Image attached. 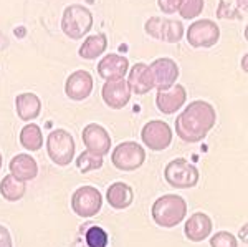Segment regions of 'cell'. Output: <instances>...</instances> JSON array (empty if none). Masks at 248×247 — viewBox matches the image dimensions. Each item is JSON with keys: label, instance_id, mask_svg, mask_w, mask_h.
I'll use <instances>...</instances> for the list:
<instances>
[{"label": "cell", "instance_id": "obj_6", "mask_svg": "<svg viewBox=\"0 0 248 247\" xmlns=\"http://www.w3.org/2000/svg\"><path fill=\"white\" fill-rule=\"evenodd\" d=\"M144 161H146V151L136 141H124L116 146L111 153V163L114 165V168L124 173L139 169Z\"/></svg>", "mask_w": 248, "mask_h": 247}, {"label": "cell", "instance_id": "obj_10", "mask_svg": "<svg viewBox=\"0 0 248 247\" xmlns=\"http://www.w3.org/2000/svg\"><path fill=\"white\" fill-rule=\"evenodd\" d=\"M172 128L162 119L147 121L141 130V139L146 148L151 151H164L172 145Z\"/></svg>", "mask_w": 248, "mask_h": 247}, {"label": "cell", "instance_id": "obj_9", "mask_svg": "<svg viewBox=\"0 0 248 247\" xmlns=\"http://www.w3.org/2000/svg\"><path fill=\"white\" fill-rule=\"evenodd\" d=\"M103 196L94 186H81L71 196V209L79 217H93L101 211Z\"/></svg>", "mask_w": 248, "mask_h": 247}, {"label": "cell", "instance_id": "obj_19", "mask_svg": "<svg viewBox=\"0 0 248 247\" xmlns=\"http://www.w3.org/2000/svg\"><path fill=\"white\" fill-rule=\"evenodd\" d=\"M212 232V219L205 213H195L186 221L184 234L190 242H202Z\"/></svg>", "mask_w": 248, "mask_h": 247}, {"label": "cell", "instance_id": "obj_12", "mask_svg": "<svg viewBox=\"0 0 248 247\" xmlns=\"http://www.w3.org/2000/svg\"><path fill=\"white\" fill-rule=\"evenodd\" d=\"M93 77L86 70H77L66 78L65 93L73 101H85L93 93Z\"/></svg>", "mask_w": 248, "mask_h": 247}, {"label": "cell", "instance_id": "obj_22", "mask_svg": "<svg viewBox=\"0 0 248 247\" xmlns=\"http://www.w3.org/2000/svg\"><path fill=\"white\" fill-rule=\"evenodd\" d=\"M106 49H108V37L105 32H99V33L90 35V37L85 38L83 45L78 50V55L83 60H96L105 55Z\"/></svg>", "mask_w": 248, "mask_h": 247}, {"label": "cell", "instance_id": "obj_30", "mask_svg": "<svg viewBox=\"0 0 248 247\" xmlns=\"http://www.w3.org/2000/svg\"><path fill=\"white\" fill-rule=\"evenodd\" d=\"M0 247H14V241L5 226L0 224Z\"/></svg>", "mask_w": 248, "mask_h": 247}, {"label": "cell", "instance_id": "obj_1", "mask_svg": "<svg viewBox=\"0 0 248 247\" xmlns=\"http://www.w3.org/2000/svg\"><path fill=\"white\" fill-rule=\"evenodd\" d=\"M217 111L209 101L195 99L175 118V133L184 143H201L214 130Z\"/></svg>", "mask_w": 248, "mask_h": 247}, {"label": "cell", "instance_id": "obj_24", "mask_svg": "<svg viewBox=\"0 0 248 247\" xmlns=\"http://www.w3.org/2000/svg\"><path fill=\"white\" fill-rule=\"evenodd\" d=\"M20 145L27 151H40L43 148V133L38 125H25L20 131Z\"/></svg>", "mask_w": 248, "mask_h": 247}, {"label": "cell", "instance_id": "obj_7", "mask_svg": "<svg viewBox=\"0 0 248 247\" xmlns=\"http://www.w3.org/2000/svg\"><path fill=\"white\" fill-rule=\"evenodd\" d=\"M187 43L192 49H212L220 40V29L218 25L210 18L195 20L190 23L186 32Z\"/></svg>", "mask_w": 248, "mask_h": 247}, {"label": "cell", "instance_id": "obj_8", "mask_svg": "<svg viewBox=\"0 0 248 247\" xmlns=\"http://www.w3.org/2000/svg\"><path fill=\"white\" fill-rule=\"evenodd\" d=\"M144 32L154 40L166 43H179L186 33L181 20H170L161 17H151L144 23Z\"/></svg>", "mask_w": 248, "mask_h": 247}, {"label": "cell", "instance_id": "obj_11", "mask_svg": "<svg viewBox=\"0 0 248 247\" xmlns=\"http://www.w3.org/2000/svg\"><path fill=\"white\" fill-rule=\"evenodd\" d=\"M83 145L88 151L105 158L111 151V136L105 126L98 123H90L83 128L81 133Z\"/></svg>", "mask_w": 248, "mask_h": 247}, {"label": "cell", "instance_id": "obj_17", "mask_svg": "<svg viewBox=\"0 0 248 247\" xmlns=\"http://www.w3.org/2000/svg\"><path fill=\"white\" fill-rule=\"evenodd\" d=\"M127 85H129L131 93L134 95H146L153 88H155L154 75L149 65L136 63L133 68L127 71Z\"/></svg>", "mask_w": 248, "mask_h": 247}, {"label": "cell", "instance_id": "obj_26", "mask_svg": "<svg viewBox=\"0 0 248 247\" xmlns=\"http://www.w3.org/2000/svg\"><path fill=\"white\" fill-rule=\"evenodd\" d=\"M85 242L88 247H108L109 234L101 226H91L85 232Z\"/></svg>", "mask_w": 248, "mask_h": 247}, {"label": "cell", "instance_id": "obj_16", "mask_svg": "<svg viewBox=\"0 0 248 247\" xmlns=\"http://www.w3.org/2000/svg\"><path fill=\"white\" fill-rule=\"evenodd\" d=\"M96 71L105 82L123 80L129 71V60L119 53H108L99 60Z\"/></svg>", "mask_w": 248, "mask_h": 247}, {"label": "cell", "instance_id": "obj_3", "mask_svg": "<svg viewBox=\"0 0 248 247\" xmlns=\"http://www.w3.org/2000/svg\"><path fill=\"white\" fill-rule=\"evenodd\" d=\"M93 14L81 3H71L63 10L62 32L71 40H81L88 32L93 29Z\"/></svg>", "mask_w": 248, "mask_h": 247}, {"label": "cell", "instance_id": "obj_31", "mask_svg": "<svg viewBox=\"0 0 248 247\" xmlns=\"http://www.w3.org/2000/svg\"><path fill=\"white\" fill-rule=\"evenodd\" d=\"M2 165H3V156H2V151H0V169H2Z\"/></svg>", "mask_w": 248, "mask_h": 247}, {"label": "cell", "instance_id": "obj_14", "mask_svg": "<svg viewBox=\"0 0 248 247\" xmlns=\"http://www.w3.org/2000/svg\"><path fill=\"white\" fill-rule=\"evenodd\" d=\"M131 90L126 80H113L106 82L101 88V98L105 105L111 110H123L131 99Z\"/></svg>", "mask_w": 248, "mask_h": 247}, {"label": "cell", "instance_id": "obj_28", "mask_svg": "<svg viewBox=\"0 0 248 247\" xmlns=\"http://www.w3.org/2000/svg\"><path fill=\"white\" fill-rule=\"evenodd\" d=\"M210 247H238V241L229 231H218L210 237Z\"/></svg>", "mask_w": 248, "mask_h": 247}, {"label": "cell", "instance_id": "obj_4", "mask_svg": "<svg viewBox=\"0 0 248 247\" xmlns=\"http://www.w3.org/2000/svg\"><path fill=\"white\" fill-rule=\"evenodd\" d=\"M164 178L167 184L175 189H190L195 188L201 178L197 166L192 165L186 158H175L164 169Z\"/></svg>", "mask_w": 248, "mask_h": 247}, {"label": "cell", "instance_id": "obj_21", "mask_svg": "<svg viewBox=\"0 0 248 247\" xmlns=\"http://www.w3.org/2000/svg\"><path fill=\"white\" fill-rule=\"evenodd\" d=\"M106 199L108 204L116 211L127 209L134 202V191L129 184L126 182H113L106 191Z\"/></svg>", "mask_w": 248, "mask_h": 247}, {"label": "cell", "instance_id": "obj_13", "mask_svg": "<svg viewBox=\"0 0 248 247\" xmlns=\"http://www.w3.org/2000/svg\"><path fill=\"white\" fill-rule=\"evenodd\" d=\"M151 71L154 75V82H155V88L157 90H167L172 85H175L179 75V65L175 63V60L162 57V58H155L153 63L149 65Z\"/></svg>", "mask_w": 248, "mask_h": 247}, {"label": "cell", "instance_id": "obj_2", "mask_svg": "<svg viewBox=\"0 0 248 247\" xmlns=\"http://www.w3.org/2000/svg\"><path fill=\"white\" fill-rule=\"evenodd\" d=\"M151 214L159 228L172 229L187 217V202L179 194H164L154 201Z\"/></svg>", "mask_w": 248, "mask_h": 247}, {"label": "cell", "instance_id": "obj_5", "mask_svg": "<svg viewBox=\"0 0 248 247\" xmlns=\"http://www.w3.org/2000/svg\"><path fill=\"white\" fill-rule=\"evenodd\" d=\"M77 143L66 130H53L46 136L48 158L57 166H68L75 158Z\"/></svg>", "mask_w": 248, "mask_h": 247}, {"label": "cell", "instance_id": "obj_27", "mask_svg": "<svg viewBox=\"0 0 248 247\" xmlns=\"http://www.w3.org/2000/svg\"><path fill=\"white\" fill-rule=\"evenodd\" d=\"M203 7H205V0H182L177 12L182 18L190 20V18H197L203 12Z\"/></svg>", "mask_w": 248, "mask_h": 247}, {"label": "cell", "instance_id": "obj_23", "mask_svg": "<svg viewBox=\"0 0 248 247\" xmlns=\"http://www.w3.org/2000/svg\"><path fill=\"white\" fill-rule=\"evenodd\" d=\"M27 193V182L20 181V179L14 178L12 174L3 176L0 181V196L9 202H17L20 201Z\"/></svg>", "mask_w": 248, "mask_h": 247}, {"label": "cell", "instance_id": "obj_20", "mask_svg": "<svg viewBox=\"0 0 248 247\" xmlns=\"http://www.w3.org/2000/svg\"><path fill=\"white\" fill-rule=\"evenodd\" d=\"M15 110H17V116L25 123H30L40 116L42 111V99L35 93H20L15 98Z\"/></svg>", "mask_w": 248, "mask_h": 247}, {"label": "cell", "instance_id": "obj_25", "mask_svg": "<svg viewBox=\"0 0 248 247\" xmlns=\"http://www.w3.org/2000/svg\"><path fill=\"white\" fill-rule=\"evenodd\" d=\"M103 156H98V154L91 153V151H83L81 154L77 158V168L79 173L86 174V173H91V171H96V169H101L103 168Z\"/></svg>", "mask_w": 248, "mask_h": 247}, {"label": "cell", "instance_id": "obj_29", "mask_svg": "<svg viewBox=\"0 0 248 247\" xmlns=\"http://www.w3.org/2000/svg\"><path fill=\"white\" fill-rule=\"evenodd\" d=\"M181 3H182V0H157L159 10L166 15L175 14V12L179 10V7H181Z\"/></svg>", "mask_w": 248, "mask_h": 247}, {"label": "cell", "instance_id": "obj_18", "mask_svg": "<svg viewBox=\"0 0 248 247\" xmlns=\"http://www.w3.org/2000/svg\"><path fill=\"white\" fill-rule=\"evenodd\" d=\"M9 171L12 176L20 179V181H23V182L33 181V179L38 176L37 159L27 153H20L10 159Z\"/></svg>", "mask_w": 248, "mask_h": 247}, {"label": "cell", "instance_id": "obj_15", "mask_svg": "<svg viewBox=\"0 0 248 247\" xmlns=\"http://www.w3.org/2000/svg\"><path fill=\"white\" fill-rule=\"evenodd\" d=\"M187 90L182 85H172L167 90H157L155 95V106L164 115H174L186 105Z\"/></svg>", "mask_w": 248, "mask_h": 247}]
</instances>
